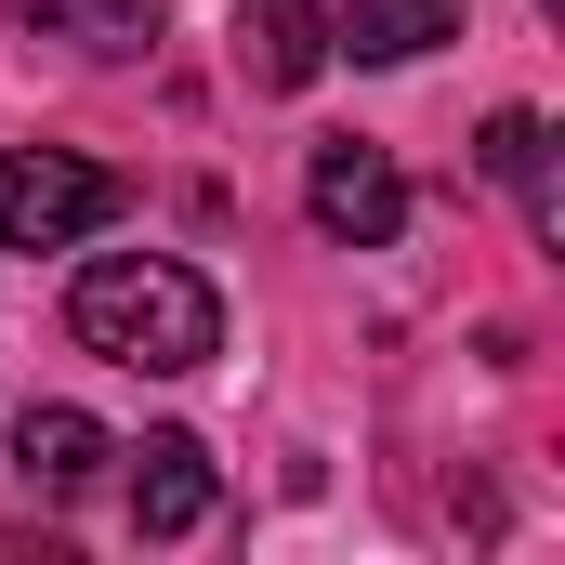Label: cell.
Returning <instances> with one entry per match:
<instances>
[{"instance_id": "cell-5", "label": "cell", "mask_w": 565, "mask_h": 565, "mask_svg": "<svg viewBox=\"0 0 565 565\" xmlns=\"http://www.w3.org/2000/svg\"><path fill=\"white\" fill-rule=\"evenodd\" d=\"M329 66V0H237V79L250 93H302Z\"/></svg>"}, {"instance_id": "cell-2", "label": "cell", "mask_w": 565, "mask_h": 565, "mask_svg": "<svg viewBox=\"0 0 565 565\" xmlns=\"http://www.w3.org/2000/svg\"><path fill=\"white\" fill-rule=\"evenodd\" d=\"M93 224H119V171L66 158V145H13L0 158V250H79Z\"/></svg>"}, {"instance_id": "cell-7", "label": "cell", "mask_w": 565, "mask_h": 565, "mask_svg": "<svg viewBox=\"0 0 565 565\" xmlns=\"http://www.w3.org/2000/svg\"><path fill=\"white\" fill-rule=\"evenodd\" d=\"M473 158H487V184H513V198H526V237H565V184H553V132H540L526 106H500Z\"/></svg>"}, {"instance_id": "cell-8", "label": "cell", "mask_w": 565, "mask_h": 565, "mask_svg": "<svg viewBox=\"0 0 565 565\" xmlns=\"http://www.w3.org/2000/svg\"><path fill=\"white\" fill-rule=\"evenodd\" d=\"M13 473H26L40 500H66V487L106 473V434L79 422V408H26V422H13Z\"/></svg>"}, {"instance_id": "cell-1", "label": "cell", "mask_w": 565, "mask_h": 565, "mask_svg": "<svg viewBox=\"0 0 565 565\" xmlns=\"http://www.w3.org/2000/svg\"><path fill=\"white\" fill-rule=\"evenodd\" d=\"M66 329H79L106 369H145V382H184V369L224 355V302H211L198 264H171V250H106V264H79Z\"/></svg>"}, {"instance_id": "cell-3", "label": "cell", "mask_w": 565, "mask_h": 565, "mask_svg": "<svg viewBox=\"0 0 565 565\" xmlns=\"http://www.w3.org/2000/svg\"><path fill=\"white\" fill-rule=\"evenodd\" d=\"M302 211H316L329 250H395V224H408V171H395L382 145H316Z\"/></svg>"}, {"instance_id": "cell-4", "label": "cell", "mask_w": 565, "mask_h": 565, "mask_svg": "<svg viewBox=\"0 0 565 565\" xmlns=\"http://www.w3.org/2000/svg\"><path fill=\"white\" fill-rule=\"evenodd\" d=\"M211 513H224L211 447H198V434H145V447H132V526H145V540H198Z\"/></svg>"}, {"instance_id": "cell-6", "label": "cell", "mask_w": 565, "mask_h": 565, "mask_svg": "<svg viewBox=\"0 0 565 565\" xmlns=\"http://www.w3.org/2000/svg\"><path fill=\"white\" fill-rule=\"evenodd\" d=\"M434 40H460V0H342L329 13V53H355V66H408Z\"/></svg>"}, {"instance_id": "cell-9", "label": "cell", "mask_w": 565, "mask_h": 565, "mask_svg": "<svg viewBox=\"0 0 565 565\" xmlns=\"http://www.w3.org/2000/svg\"><path fill=\"white\" fill-rule=\"evenodd\" d=\"M13 13H26V26H66L79 53H145V40H158L145 0H13Z\"/></svg>"}]
</instances>
